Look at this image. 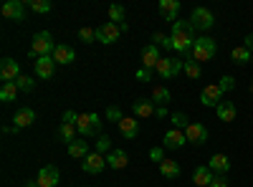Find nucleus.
<instances>
[{"label":"nucleus","mask_w":253,"mask_h":187,"mask_svg":"<svg viewBox=\"0 0 253 187\" xmlns=\"http://www.w3.org/2000/svg\"><path fill=\"white\" fill-rule=\"evenodd\" d=\"M137 81H142V84H147V81H152V71L150 69H137Z\"/></svg>","instance_id":"nucleus-42"},{"label":"nucleus","mask_w":253,"mask_h":187,"mask_svg":"<svg viewBox=\"0 0 253 187\" xmlns=\"http://www.w3.org/2000/svg\"><path fill=\"white\" fill-rule=\"evenodd\" d=\"M23 187H41V185H38V182H26Z\"/></svg>","instance_id":"nucleus-48"},{"label":"nucleus","mask_w":253,"mask_h":187,"mask_svg":"<svg viewBox=\"0 0 253 187\" xmlns=\"http://www.w3.org/2000/svg\"><path fill=\"white\" fill-rule=\"evenodd\" d=\"M107 119L114 121V124H119V121L124 119V116H122V109H119V107H109V109H107Z\"/></svg>","instance_id":"nucleus-40"},{"label":"nucleus","mask_w":253,"mask_h":187,"mask_svg":"<svg viewBox=\"0 0 253 187\" xmlns=\"http://www.w3.org/2000/svg\"><path fill=\"white\" fill-rule=\"evenodd\" d=\"M162 142H165L162 144L165 150H180V147H185V144H187V137H185L182 129H170V132L165 134Z\"/></svg>","instance_id":"nucleus-17"},{"label":"nucleus","mask_w":253,"mask_h":187,"mask_svg":"<svg viewBox=\"0 0 253 187\" xmlns=\"http://www.w3.org/2000/svg\"><path fill=\"white\" fill-rule=\"evenodd\" d=\"M109 164H107V154H99V152H91L86 159L81 162V170L86 172V175H99V172H104Z\"/></svg>","instance_id":"nucleus-8"},{"label":"nucleus","mask_w":253,"mask_h":187,"mask_svg":"<svg viewBox=\"0 0 253 187\" xmlns=\"http://www.w3.org/2000/svg\"><path fill=\"white\" fill-rule=\"evenodd\" d=\"M53 61H56V64H61V66H69V64H74V61H76V51L71 46H66V43H58L56 51H53Z\"/></svg>","instance_id":"nucleus-18"},{"label":"nucleus","mask_w":253,"mask_h":187,"mask_svg":"<svg viewBox=\"0 0 253 187\" xmlns=\"http://www.w3.org/2000/svg\"><path fill=\"white\" fill-rule=\"evenodd\" d=\"M26 5L33 13H51V0H28Z\"/></svg>","instance_id":"nucleus-33"},{"label":"nucleus","mask_w":253,"mask_h":187,"mask_svg":"<svg viewBox=\"0 0 253 187\" xmlns=\"http://www.w3.org/2000/svg\"><path fill=\"white\" fill-rule=\"evenodd\" d=\"M76 129H79L81 137H101V119H99V114H96V112L79 114Z\"/></svg>","instance_id":"nucleus-3"},{"label":"nucleus","mask_w":253,"mask_h":187,"mask_svg":"<svg viewBox=\"0 0 253 187\" xmlns=\"http://www.w3.org/2000/svg\"><path fill=\"white\" fill-rule=\"evenodd\" d=\"M13 121H15V132H18V129H26V127H31V124L36 121V112H33L31 107H20V109L15 112Z\"/></svg>","instance_id":"nucleus-19"},{"label":"nucleus","mask_w":253,"mask_h":187,"mask_svg":"<svg viewBox=\"0 0 253 187\" xmlns=\"http://www.w3.org/2000/svg\"><path fill=\"white\" fill-rule=\"evenodd\" d=\"M185 137L190 144H195V147H203V144L208 142V129L203 127L200 121H190L187 129H185Z\"/></svg>","instance_id":"nucleus-10"},{"label":"nucleus","mask_w":253,"mask_h":187,"mask_svg":"<svg viewBox=\"0 0 253 187\" xmlns=\"http://www.w3.org/2000/svg\"><path fill=\"white\" fill-rule=\"evenodd\" d=\"M233 64H238V66H246V64H251V56H253V51H248L246 46H238V48H233Z\"/></svg>","instance_id":"nucleus-29"},{"label":"nucleus","mask_w":253,"mask_h":187,"mask_svg":"<svg viewBox=\"0 0 253 187\" xmlns=\"http://www.w3.org/2000/svg\"><path fill=\"white\" fill-rule=\"evenodd\" d=\"M119 36H122V26L112 23V20H107V23H101V26L96 28V40H99V43H104V46L117 43Z\"/></svg>","instance_id":"nucleus-5"},{"label":"nucleus","mask_w":253,"mask_h":187,"mask_svg":"<svg viewBox=\"0 0 253 187\" xmlns=\"http://www.w3.org/2000/svg\"><path fill=\"white\" fill-rule=\"evenodd\" d=\"M185 74H187L190 78H200V76H203V69H200L198 61L190 58V61H185Z\"/></svg>","instance_id":"nucleus-34"},{"label":"nucleus","mask_w":253,"mask_h":187,"mask_svg":"<svg viewBox=\"0 0 253 187\" xmlns=\"http://www.w3.org/2000/svg\"><path fill=\"white\" fill-rule=\"evenodd\" d=\"M132 109H134V114H137L139 119H150V116L157 114V104H155L152 99H137V101L132 104Z\"/></svg>","instance_id":"nucleus-16"},{"label":"nucleus","mask_w":253,"mask_h":187,"mask_svg":"<svg viewBox=\"0 0 253 187\" xmlns=\"http://www.w3.org/2000/svg\"><path fill=\"white\" fill-rule=\"evenodd\" d=\"M96 152H99V154H109V152H112V139H109L107 134H101V137L96 139Z\"/></svg>","instance_id":"nucleus-36"},{"label":"nucleus","mask_w":253,"mask_h":187,"mask_svg":"<svg viewBox=\"0 0 253 187\" xmlns=\"http://www.w3.org/2000/svg\"><path fill=\"white\" fill-rule=\"evenodd\" d=\"M243 46H246L248 51H253V33H248V36L243 38Z\"/></svg>","instance_id":"nucleus-46"},{"label":"nucleus","mask_w":253,"mask_h":187,"mask_svg":"<svg viewBox=\"0 0 253 187\" xmlns=\"http://www.w3.org/2000/svg\"><path fill=\"white\" fill-rule=\"evenodd\" d=\"M208 167L213 170V175H225L230 170V159H228V154H213L208 162Z\"/></svg>","instance_id":"nucleus-23"},{"label":"nucleus","mask_w":253,"mask_h":187,"mask_svg":"<svg viewBox=\"0 0 253 187\" xmlns=\"http://www.w3.org/2000/svg\"><path fill=\"white\" fill-rule=\"evenodd\" d=\"M69 154L74 157V159H86L91 152H89V142H84V139H76V142H71L69 144Z\"/></svg>","instance_id":"nucleus-26"},{"label":"nucleus","mask_w":253,"mask_h":187,"mask_svg":"<svg viewBox=\"0 0 253 187\" xmlns=\"http://www.w3.org/2000/svg\"><path fill=\"white\" fill-rule=\"evenodd\" d=\"M215 112H218V119L220 121H236V116H238V109H236L233 101H220Z\"/></svg>","instance_id":"nucleus-24"},{"label":"nucleus","mask_w":253,"mask_h":187,"mask_svg":"<svg viewBox=\"0 0 253 187\" xmlns=\"http://www.w3.org/2000/svg\"><path fill=\"white\" fill-rule=\"evenodd\" d=\"M58 180H61L58 167H53V164H46V167H41V172H38V185H41V187H56Z\"/></svg>","instance_id":"nucleus-15"},{"label":"nucleus","mask_w":253,"mask_h":187,"mask_svg":"<svg viewBox=\"0 0 253 187\" xmlns=\"http://www.w3.org/2000/svg\"><path fill=\"white\" fill-rule=\"evenodd\" d=\"M190 23H193V28H198V31H210L215 26V15L208 8H195L193 13H190Z\"/></svg>","instance_id":"nucleus-7"},{"label":"nucleus","mask_w":253,"mask_h":187,"mask_svg":"<svg viewBox=\"0 0 253 187\" xmlns=\"http://www.w3.org/2000/svg\"><path fill=\"white\" fill-rule=\"evenodd\" d=\"M170 119H172V129H182V132H185V129H187V124H190L187 114H182V112H175Z\"/></svg>","instance_id":"nucleus-35"},{"label":"nucleus","mask_w":253,"mask_h":187,"mask_svg":"<svg viewBox=\"0 0 253 187\" xmlns=\"http://www.w3.org/2000/svg\"><path fill=\"white\" fill-rule=\"evenodd\" d=\"M23 15H26V3H23V0H8V3L3 5V18H8V20L20 23Z\"/></svg>","instance_id":"nucleus-12"},{"label":"nucleus","mask_w":253,"mask_h":187,"mask_svg":"<svg viewBox=\"0 0 253 187\" xmlns=\"http://www.w3.org/2000/svg\"><path fill=\"white\" fill-rule=\"evenodd\" d=\"M210 187H228V180H225V175H215V180L210 182Z\"/></svg>","instance_id":"nucleus-45"},{"label":"nucleus","mask_w":253,"mask_h":187,"mask_svg":"<svg viewBox=\"0 0 253 187\" xmlns=\"http://www.w3.org/2000/svg\"><path fill=\"white\" fill-rule=\"evenodd\" d=\"M109 20L117 26H122V20H124V8L122 5H109Z\"/></svg>","instance_id":"nucleus-37"},{"label":"nucleus","mask_w":253,"mask_h":187,"mask_svg":"<svg viewBox=\"0 0 253 187\" xmlns=\"http://www.w3.org/2000/svg\"><path fill=\"white\" fill-rule=\"evenodd\" d=\"M170 40H172V51L187 56V53H193V46H195V28L190 20H177V23H172V33H170Z\"/></svg>","instance_id":"nucleus-1"},{"label":"nucleus","mask_w":253,"mask_h":187,"mask_svg":"<svg viewBox=\"0 0 253 187\" xmlns=\"http://www.w3.org/2000/svg\"><path fill=\"white\" fill-rule=\"evenodd\" d=\"M160 61H162V56H160V48H157L155 43H150V46L142 48V66H144V69L155 71Z\"/></svg>","instance_id":"nucleus-14"},{"label":"nucleus","mask_w":253,"mask_h":187,"mask_svg":"<svg viewBox=\"0 0 253 187\" xmlns=\"http://www.w3.org/2000/svg\"><path fill=\"white\" fill-rule=\"evenodd\" d=\"M218 53V43H215V38H210V36H200L195 40V46H193V61H213Z\"/></svg>","instance_id":"nucleus-4"},{"label":"nucleus","mask_w":253,"mask_h":187,"mask_svg":"<svg viewBox=\"0 0 253 187\" xmlns=\"http://www.w3.org/2000/svg\"><path fill=\"white\" fill-rule=\"evenodd\" d=\"M79 40H84V43H94V40H96V31L94 28H79Z\"/></svg>","instance_id":"nucleus-39"},{"label":"nucleus","mask_w":253,"mask_h":187,"mask_svg":"<svg viewBox=\"0 0 253 187\" xmlns=\"http://www.w3.org/2000/svg\"><path fill=\"white\" fill-rule=\"evenodd\" d=\"M167 116V109L165 107H157V119H165Z\"/></svg>","instance_id":"nucleus-47"},{"label":"nucleus","mask_w":253,"mask_h":187,"mask_svg":"<svg viewBox=\"0 0 253 187\" xmlns=\"http://www.w3.org/2000/svg\"><path fill=\"white\" fill-rule=\"evenodd\" d=\"M213 180H215V175H213V170H210V167H198L193 172V182L198 187H210V182H213Z\"/></svg>","instance_id":"nucleus-27"},{"label":"nucleus","mask_w":253,"mask_h":187,"mask_svg":"<svg viewBox=\"0 0 253 187\" xmlns=\"http://www.w3.org/2000/svg\"><path fill=\"white\" fill-rule=\"evenodd\" d=\"M76 119H79V114H76L74 109H66V112H63V121H69V124H76Z\"/></svg>","instance_id":"nucleus-44"},{"label":"nucleus","mask_w":253,"mask_h":187,"mask_svg":"<svg viewBox=\"0 0 253 187\" xmlns=\"http://www.w3.org/2000/svg\"><path fill=\"white\" fill-rule=\"evenodd\" d=\"M251 66H253V56H251Z\"/></svg>","instance_id":"nucleus-49"},{"label":"nucleus","mask_w":253,"mask_h":187,"mask_svg":"<svg viewBox=\"0 0 253 187\" xmlns=\"http://www.w3.org/2000/svg\"><path fill=\"white\" fill-rule=\"evenodd\" d=\"M20 76V66L15 58H3L0 61V78H3V84H13V81Z\"/></svg>","instance_id":"nucleus-11"},{"label":"nucleus","mask_w":253,"mask_h":187,"mask_svg":"<svg viewBox=\"0 0 253 187\" xmlns=\"http://www.w3.org/2000/svg\"><path fill=\"white\" fill-rule=\"evenodd\" d=\"M107 164H109L112 170H124L126 164H129V157H126L124 150H112V152L107 154Z\"/></svg>","instance_id":"nucleus-22"},{"label":"nucleus","mask_w":253,"mask_h":187,"mask_svg":"<svg viewBox=\"0 0 253 187\" xmlns=\"http://www.w3.org/2000/svg\"><path fill=\"white\" fill-rule=\"evenodd\" d=\"M160 175H162L165 180H177V177H180V164H177L175 159L160 162Z\"/></svg>","instance_id":"nucleus-25"},{"label":"nucleus","mask_w":253,"mask_h":187,"mask_svg":"<svg viewBox=\"0 0 253 187\" xmlns=\"http://www.w3.org/2000/svg\"><path fill=\"white\" fill-rule=\"evenodd\" d=\"M76 124H69V121H61V127H58V139L61 142H66V144H71V142H76Z\"/></svg>","instance_id":"nucleus-28"},{"label":"nucleus","mask_w":253,"mask_h":187,"mask_svg":"<svg viewBox=\"0 0 253 187\" xmlns=\"http://www.w3.org/2000/svg\"><path fill=\"white\" fill-rule=\"evenodd\" d=\"M15 86H18V91H26V94H31V91L36 89V81H33L31 76H23V74H20V76L15 78Z\"/></svg>","instance_id":"nucleus-32"},{"label":"nucleus","mask_w":253,"mask_h":187,"mask_svg":"<svg viewBox=\"0 0 253 187\" xmlns=\"http://www.w3.org/2000/svg\"><path fill=\"white\" fill-rule=\"evenodd\" d=\"M218 86H220L223 91H230V89H236V78H233V76H223Z\"/></svg>","instance_id":"nucleus-41"},{"label":"nucleus","mask_w":253,"mask_h":187,"mask_svg":"<svg viewBox=\"0 0 253 187\" xmlns=\"http://www.w3.org/2000/svg\"><path fill=\"white\" fill-rule=\"evenodd\" d=\"M33 66H36L38 78H51L53 71H56V61H53V56H43V58H36Z\"/></svg>","instance_id":"nucleus-13"},{"label":"nucleus","mask_w":253,"mask_h":187,"mask_svg":"<svg viewBox=\"0 0 253 187\" xmlns=\"http://www.w3.org/2000/svg\"><path fill=\"white\" fill-rule=\"evenodd\" d=\"M160 15L165 20H172V23H177V13H180V3L177 0H160Z\"/></svg>","instance_id":"nucleus-21"},{"label":"nucleus","mask_w":253,"mask_h":187,"mask_svg":"<svg viewBox=\"0 0 253 187\" xmlns=\"http://www.w3.org/2000/svg\"><path fill=\"white\" fill-rule=\"evenodd\" d=\"M15 96H18V86H15V81L13 84H3L0 86V101H15Z\"/></svg>","instance_id":"nucleus-31"},{"label":"nucleus","mask_w":253,"mask_h":187,"mask_svg":"<svg viewBox=\"0 0 253 187\" xmlns=\"http://www.w3.org/2000/svg\"><path fill=\"white\" fill-rule=\"evenodd\" d=\"M223 89L218 86V84H210V86H205L203 91H200V104L203 107H213V109H218V104L223 101Z\"/></svg>","instance_id":"nucleus-9"},{"label":"nucleus","mask_w":253,"mask_h":187,"mask_svg":"<svg viewBox=\"0 0 253 187\" xmlns=\"http://www.w3.org/2000/svg\"><path fill=\"white\" fill-rule=\"evenodd\" d=\"M152 101L157 104V107H165V104L170 101V89H167V86H155V91H152Z\"/></svg>","instance_id":"nucleus-30"},{"label":"nucleus","mask_w":253,"mask_h":187,"mask_svg":"<svg viewBox=\"0 0 253 187\" xmlns=\"http://www.w3.org/2000/svg\"><path fill=\"white\" fill-rule=\"evenodd\" d=\"M152 40H155V46H157V48H172L170 36H165V33H155V36H152Z\"/></svg>","instance_id":"nucleus-38"},{"label":"nucleus","mask_w":253,"mask_h":187,"mask_svg":"<svg viewBox=\"0 0 253 187\" xmlns=\"http://www.w3.org/2000/svg\"><path fill=\"white\" fill-rule=\"evenodd\" d=\"M117 127H119V134L124 139H137V134H139V121L132 119V116H124Z\"/></svg>","instance_id":"nucleus-20"},{"label":"nucleus","mask_w":253,"mask_h":187,"mask_svg":"<svg viewBox=\"0 0 253 187\" xmlns=\"http://www.w3.org/2000/svg\"><path fill=\"white\" fill-rule=\"evenodd\" d=\"M150 157H152L155 162H165V147H152V150H150Z\"/></svg>","instance_id":"nucleus-43"},{"label":"nucleus","mask_w":253,"mask_h":187,"mask_svg":"<svg viewBox=\"0 0 253 187\" xmlns=\"http://www.w3.org/2000/svg\"><path fill=\"white\" fill-rule=\"evenodd\" d=\"M56 46H58V43H53V36H51L48 31H41V33L33 36V46H31L28 56H31L33 61H36V58H43V56H53Z\"/></svg>","instance_id":"nucleus-2"},{"label":"nucleus","mask_w":253,"mask_h":187,"mask_svg":"<svg viewBox=\"0 0 253 187\" xmlns=\"http://www.w3.org/2000/svg\"><path fill=\"white\" fill-rule=\"evenodd\" d=\"M155 71H157L160 78H175L180 71H185V61H180V58H162Z\"/></svg>","instance_id":"nucleus-6"}]
</instances>
